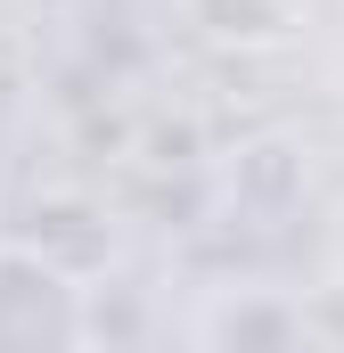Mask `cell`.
<instances>
[{
  "label": "cell",
  "mask_w": 344,
  "mask_h": 353,
  "mask_svg": "<svg viewBox=\"0 0 344 353\" xmlns=\"http://www.w3.org/2000/svg\"><path fill=\"white\" fill-rule=\"evenodd\" d=\"M90 304L41 247H0V353H83Z\"/></svg>",
  "instance_id": "1"
},
{
  "label": "cell",
  "mask_w": 344,
  "mask_h": 353,
  "mask_svg": "<svg viewBox=\"0 0 344 353\" xmlns=\"http://www.w3.org/2000/svg\"><path fill=\"white\" fill-rule=\"evenodd\" d=\"M189 8L213 41H238V50H270L303 25V0H189Z\"/></svg>",
  "instance_id": "2"
}]
</instances>
